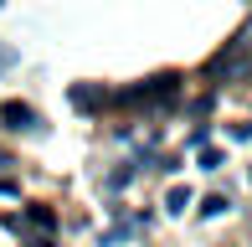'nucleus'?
<instances>
[{
  "mask_svg": "<svg viewBox=\"0 0 252 247\" xmlns=\"http://www.w3.org/2000/svg\"><path fill=\"white\" fill-rule=\"evenodd\" d=\"M0 119H5L10 129H36V108H31V103H16V98L0 103Z\"/></svg>",
  "mask_w": 252,
  "mask_h": 247,
  "instance_id": "1",
  "label": "nucleus"
},
{
  "mask_svg": "<svg viewBox=\"0 0 252 247\" xmlns=\"http://www.w3.org/2000/svg\"><path fill=\"white\" fill-rule=\"evenodd\" d=\"M67 98H72L77 108H103V103H108V93H98V88H88V83H77Z\"/></svg>",
  "mask_w": 252,
  "mask_h": 247,
  "instance_id": "2",
  "label": "nucleus"
},
{
  "mask_svg": "<svg viewBox=\"0 0 252 247\" xmlns=\"http://www.w3.org/2000/svg\"><path fill=\"white\" fill-rule=\"evenodd\" d=\"M186 206H190V190H186V185H175V190L165 196V211H186Z\"/></svg>",
  "mask_w": 252,
  "mask_h": 247,
  "instance_id": "3",
  "label": "nucleus"
},
{
  "mask_svg": "<svg viewBox=\"0 0 252 247\" xmlns=\"http://www.w3.org/2000/svg\"><path fill=\"white\" fill-rule=\"evenodd\" d=\"M226 206H232V201H226V196H206V206H201V216H221Z\"/></svg>",
  "mask_w": 252,
  "mask_h": 247,
  "instance_id": "4",
  "label": "nucleus"
},
{
  "mask_svg": "<svg viewBox=\"0 0 252 247\" xmlns=\"http://www.w3.org/2000/svg\"><path fill=\"white\" fill-rule=\"evenodd\" d=\"M0 67H16V52L10 47H0Z\"/></svg>",
  "mask_w": 252,
  "mask_h": 247,
  "instance_id": "5",
  "label": "nucleus"
},
{
  "mask_svg": "<svg viewBox=\"0 0 252 247\" xmlns=\"http://www.w3.org/2000/svg\"><path fill=\"white\" fill-rule=\"evenodd\" d=\"M5 165H10V160H5V154H0V170H5ZM0 190H10V185H5V181H0Z\"/></svg>",
  "mask_w": 252,
  "mask_h": 247,
  "instance_id": "6",
  "label": "nucleus"
}]
</instances>
